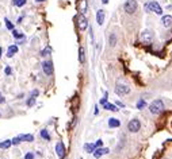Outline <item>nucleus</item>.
<instances>
[{"label": "nucleus", "instance_id": "nucleus-33", "mask_svg": "<svg viewBox=\"0 0 172 159\" xmlns=\"http://www.w3.org/2000/svg\"><path fill=\"white\" fill-rule=\"evenodd\" d=\"M38 95H40V92H38V90H33V93H31V97H37Z\"/></svg>", "mask_w": 172, "mask_h": 159}, {"label": "nucleus", "instance_id": "nucleus-32", "mask_svg": "<svg viewBox=\"0 0 172 159\" xmlns=\"http://www.w3.org/2000/svg\"><path fill=\"white\" fill-rule=\"evenodd\" d=\"M102 146H103V142H102V140H98V142L95 143V147L98 148V147H102Z\"/></svg>", "mask_w": 172, "mask_h": 159}, {"label": "nucleus", "instance_id": "nucleus-4", "mask_svg": "<svg viewBox=\"0 0 172 159\" xmlns=\"http://www.w3.org/2000/svg\"><path fill=\"white\" fill-rule=\"evenodd\" d=\"M127 129H129L130 132H138L140 129H141V121H140L138 119L130 120L129 124H127Z\"/></svg>", "mask_w": 172, "mask_h": 159}, {"label": "nucleus", "instance_id": "nucleus-3", "mask_svg": "<svg viewBox=\"0 0 172 159\" xmlns=\"http://www.w3.org/2000/svg\"><path fill=\"white\" fill-rule=\"evenodd\" d=\"M145 8H147V11H152V12H156L157 15H161L163 14V10H161V7H160V4L157 3V1H150V3H147L145 4Z\"/></svg>", "mask_w": 172, "mask_h": 159}, {"label": "nucleus", "instance_id": "nucleus-19", "mask_svg": "<svg viewBox=\"0 0 172 159\" xmlns=\"http://www.w3.org/2000/svg\"><path fill=\"white\" fill-rule=\"evenodd\" d=\"M40 135H41V138H43L45 140H50V135H49L48 129H41Z\"/></svg>", "mask_w": 172, "mask_h": 159}, {"label": "nucleus", "instance_id": "nucleus-10", "mask_svg": "<svg viewBox=\"0 0 172 159\" xmlns=\"http://www.w3.org/2000/svg\"><path fill=\"white\" fill-rule=\"evenodd\" d=\"M93 156L95 158H100L102 155H105V154H108V148H103V147H98L95 148V151H93Z\"/></svg>", "mask_w": 172, "mask_h": 159}, {"label": "nucleus", "instance_id": "nucleus-36", "mask_svg": "<svg viewBox=\"0 0 172 159\" xmlns=\"http://www.w3.org/2000/svg\"><path fill=\"white\" fill-rule=\"evenodd\" d=\"M38 3H42V1H45V0H37Z\"/></svg>", "mask_w": 172, "mask_h": 159}, {"label": "nucleus", "instance_id": "nucleus-30", "mask_svg": "<svg viewBox=\"0 0 172 159\" xmlns=\"http://www.w3.org/2000/svg\"><path fill=\"white\" fill-rule=\"evenodd\" d=\"M4 72H6V74H7V75H10V74H11V73H12V69H11V67H10V66H7L6 69H4Z\"/></svg>", "mask_w": 172, "mask_h": 159}, {"label": "nucleus", "instance_id": "nucleus-8", "mask_svg": "<svg viewBox=\"0 0 172 159\" xmlns=\"http://www.w3.org/2000/svg\"><path fill=\"white\" fill-rule=\"evenodd\" d=\"M152 38H153V35H152V33H150L149 30H145V31H142V34H141V41L142 42H152Z\"/></svg>", "mask_w": 172, "mask_h": 159}, {"label": "nucleus", "instance_id": "nucleus-15", "mask_svg": "<svg viewBox=\"0 0 172 159\" xmlns=\"http://www.w3.org/2000/svg\"><path fill=\"white\" fill-rule=\"evenodd\" d=\"M19 139H20V142H33L34 136L31 134H26V135H20Z\"/></svg>", "mask_w": 172, "mask_h": 159}, {"label": "nucleus", "instance_id": "nucleus-16", "mask_svg": "<svg viewBox=\"0 0 172 159\" xmlns=\"http://www.w3.org/2000/svg\"><path fill=\"white\" fill-rule=\"evenodd\" d=\"M79 61H80V64H84V62H85V51H84V47H80V49H79Z\"/></svg>", "mask_w": 172, "mask_h": 159}, {"label": "nucleus", "instance_id": "nucleus-21", "mask_svg": "<svg viewBox=\"0 0 172 159\" xmlns=\"http://www.w3.org/2000/svg\"><path fill=\"white\" fill-rule=\"evenodd\" d=\"M108 42H110V46H111V47H114V46L117 45V35H115V34H111V35H110V39H108Z\"/></svg>", "mask_w": 172, "mask_h": 159}, {"label": "nucleus", "instance_id": "nucleus-20", "mask_svg": "<svg viewBox=\"0 0 172 159\" xmlns=\"http://www.w3.org/2000/svg\"><path fill=\"white\" fill-rule=\"evenodd\" d=\"M12 146L11 140H4V142H0V148H10Z\"/></svg>", "mask_w": 172, "mask_h": 159}, {"label": "nucleus", "instance_id": "nucleus-25", "mask_svg": "<svg viewBox=\"0 0 172 159\" xmlns=\"http://www.w3.org/2000/svg\"><path fill=\"white\" fill-rule=\"evenodd\" d=\"M26 104H27V106H33L34 104H35V97H30V98H27Z\"/></svg>", "mask_w": 172, "mask_h": 159}, {"label": "nucleus", "instance_id": "nucleus-23", "mask_svg": "<svg viewBox=\"0 0 172 159\" xmlns=\"http://www.w3.org/2000/svg\"><path fill=\"white\" fill-rule=\"evenodd\" d=\"M26 3H27V0H14V4L16 7H23Z\"/></svg>", "mask_w": 172, "mask_h": 159}, {"label": "nucleus", "instance_id": "nucleus-6", "mask_svg": "<svg viewBox=\"0 0 172 159\" xmlns=\"http://www.w3.org/2000/svg\"><path fill=\"white\" fill-rule=\"evenodd\" d=\"M42 69H43V73L46 75H52L53 74V64L50 61H45L42 64Z\"/></svg>", "mask_w": 172, "mask_h": 159}, {"label": "nucleus", "instance_id": "nucleus-18", "mask_svg": "<svg viewBox=\"0 0 172 159\" xmlns=\"http://www.w3.org/2000/svg\"><path fill=\"white\" fill-rule=\"evenodd\" d=\"M95 144H91V143H87V144H84V150L87 151L88 154H91V152H93L95 151Z\"/></svg>", "mask_w": 172, "mask_h": 159}, {"label": "nucleus", "instance_id": "nucleus-13", "mask_svg": "<svg viewBox=\"0 0 172 159\" xmlns=\"http://www.w3.org/2000/svg\"><path fill=\"white\" fill-rule=\"evenodd\" d=\"M119 126H121V121H119L118 119H115V117L108 119V127H111V128H118Z\"/></svg>", "mask_w": 172, "mask_h": 159}, {"label": "nucleus", "instance_id": "nucleus-24", "mask_svg": "<svg viewBox=\"0 0 172 159\" xmlns=\"http://www.w3.org/2000/svg\"><path fill=\"white\" fill-rule=\"evenodd\" d=\"M50 51H52V49L48 46V47H46V49H43V50H42V53H41V55H42V57H46V55H49V54H50Z\"/></svg>", "mask_w": 172, "mask_h": 159}, {"label": "nucleus", "instance_id": "nucleus-17", "mask_svg": "<svg viewBox=\"0 0 172 159\" xmlns=\"http://www.w3.org/2000/svg\"><path fill=\"white\" fill-rule=\"evenodd\" d=\"M103 106H105L106 111H113V112H117V111H118V108H117V106L114 105V104H110V103L103 104Z\"/></svg>", "mask_w": 172, "mask_h": 159}, {"label": "nucleus", "instance_id": "nucleus-9", "mask_svg": "<svg viewBox=\"0 0 172 159\" xmlns=\"http://www.w3.org/2000/svg\"><path fill=\"white\" fill-rule=\"evenodd\" d=\"M105 18H106V14L103 10H99V11L96 12V22H98L99 26H102L105 23Z\"/></svg>", "mask_w": 172, "mask_h": 159}, {"label": "nucleus", "instance_id": "nucleus-38", "mask_svg": "<svg viewBox=\"0 0 172 159\" xmlns=\"http://www.w3.org/2000/svg\"><path fill=\"white\" fill-rule=\"evenodd\" d=\"M0 117H1V113H0Z\"/></svg>", "mask_w": 172, "mask_h": 159}, {"label": "nucleus", "instance_id": "nucleus-27", "mask_svg": "<svg viewBox=\"0 0 172 159\" xmlns=\"http://www.w3.org/2000/svg\"><path fill=\"white\" fill-rule=\"evenodd\" d=\"M12 35H14L15 36V38H23V36H25V35H23V34H20L19 33V31H12Z\"/></svg>", "mask_w": 172, "mask_h": 159}, {"label": "nucleus", "instance_id": "nucleus-31", "mask_svg": "<svg viewBox=\"0 0 172 159\" xmlns=\"http://www.w3.org/2000/svg\"><path fill=\"white\" fill-rule=\"evenodd\" d=\"M106 103H107V93H106L105 97H103V98L100 100V104H102V105H103V104H106Z\"/></svg>", "mask_w": 172, "mask_h": 159}, {"label": "nucleus", "instance_id": "nucleus-7", "mask_svg": "<svg viewBox=\"0 0 172 159\" xmlns=\"http://www.w3.org/2000/svg\"><path fill=\"white\" fill-rule=\"evenodd\" d=\"M56 152H57V155H58V158H64L65 156V147H64V144H62V142H58L56 144Z\"/></svg>", "mask_w": 172, "mask_h": 159}, {"label": "nucleus", "instance_id": "nucleus-37", "mask_svg": "<svg viewBox=\"0 0 172 159\" xmlns=\"http://www.w3.org/2000/svg\"><path fill=\"white\" fill-rule=\"evenodd\" d=\"M1 51H3V50H1V47H0V57H1Z\"/></svg>", "mask_w": 172, "mask_h": 159}, {"label": "nucleus", "instance_id": "nucleus-35", "mask_svg": "<svg viewBox=\"0 0 172 159\" xmlns=\"http://www.w3.org/2000/svg\"><path fill=\"white\" fill-rule=\"evenodd\" d=\"M102 3H103V4H107V3H108V0H102Z\"/></svg>", "mask_w": 172, "mask_h": 159}, {"label": "nucleus", "instance_id": "nucleus-26", "mask_svg": "<svg viewBox=\"0 0 172 159\" xmlns=\"http://www.w3.org/2000/svg\"><path fill=\"white\" fill-rule=\"evenodd\" d=\"M6 27L8 28V30H14V24H12L8 19H6Z\"/></svg>", "mask_w": 172, "mask_h": 159}, {"label": "nucleus", "instance_id": "nucleus-22", "mask_svg": "<svg viewBox=\"0 0 172 159\" xmlns=\"http://www.w3.org/2000/svg\"><path fill=\"white\" fill-rule=\"evenodd\" d=\"M145 106H147V101H145L144 98H141V100L137 103V108H138V109H144Z\"/></svg>", "mask_w": 172, "mask_h": 159}, {"label": "nucleus", "instance_id": "nucleus-29", "mask_svg": "<svg viewBox=\"0 0 172 159\" xmlns=\"http://www.w3.org/2000/svg\"><path fill=\"white\" fill-rule=\"evenodd\" d=\"M25 159H34V154L33 152H27L25 155Z\"/></svg>", "mask_w": 172, "mask_h": 159}, {"label": "nucleus", "instance_id": "nucleus-28", "mask_svg": "<svg viewBox=\"0 0 172 159\" xmlns=\"http://www.w3.org/2000/svg\"><path fill=\"white\" fill-rule=\"evenodd\" d=\"M11 143H12V144H14V146H16V144H19V143H20V139H19V136H16V138H14V139H12V140H11Z\"/></svg>", "mask_w": 172, "mask_h": 159}, {"label": "nucleus", "instance_id": "nucleus-1", "mask_svg": "<svg viewBox=\"0 0 172 159\" xmlns=\"http://www.w3.org/2000/svg\"><path fill=\"white\" fill-rule=\"evenodd\" d=\"M149 111L153 115H159L164 111V103L161 100H155L152 104L149 105Z\"/></svg>", "mask_w": 172, "mask_h": 159}, {"label": "nucleus", "instance_id": "nucleus-14", "mask_svg": "<svg viewBox=\"0 0 172 159\" xmlns=\"http://www.w3.org/2000/svg\"><path fill=\"white\" fill-rule=\"evenodd\" d=\"M18 53V46L16 45H11L8 47V50H7V57L8 58H11V57H14V54Z\"/></svg>", "mask_w": 172, "mask_h": 159}, {"label": "nucleus", "instance_id": "nucleus-34", "mask_svg": "<svg viewBox=\"0 0 172 159\" xmlns=\"http://www.w3.org/2000/svg\"><path fill=\"white\" fill-rule=\"evenodd\" d=\"M117 105H118V106H122V108H123V106H125V105H123V104H122V103H121V101H118V103H117Z\"/></svg>", "mask_w": 172, "mask_h": 159}, {"label": "nucleus", "instance_id": "nucleus-2", "mask_svg": "<svg viewBox=\"0 0 172 159\" xmlns=\"http://www.w3.org/2000/svg\"><path fill=\"white\" fill-rule=\"evenodd\" d=\"M137 8H138V3H137V0H127L126 3H125L123 6V10L126 14L129 15H133L135 11H137Z\"/></svg>", "mask_w": 172, "mask_h": 159}, {"label": "nucleus", "instance_id": "nucleus-11", "mask_svg": "<svg viewBox=\"0 0 172 159\" xmlns=\"http://www.w3.org/2000/svg\"><path fill=\"white\" fill-rule=\"evenodd\" d=\"M87 27H88V20L85 19L84 15H80L79 16V28L82 31H84Z\"/></svg>", "mask_w": 172, "mask_h": 159}, {"label": "nucleus", "instance_id": "nucleus-5", "mask_svg": "<svg viewBox=\"0 0 172 159\" xmlns=\"http://www.w3.org/2000/svg\"><path fill=\"white\" fill-rule=\"evenodd\" d=\"M130 92V88L127 85H123V84H118L115 87V93L118 96H125Z\"/></svg>", "mask_w": 172, "mask_h": 159}, {"label": "nucleus", "instance_id": "nucleus-12", "mask_svg": "<svg viewBox=\"0 0 172 159\" xmlns=\"http://www.w3.org/2000/svg\"><path fill=\"white\" fill-rule=\"evenodd\" d=\"M161 23H163L164 27H169L172 26V16L171 15H165V16L161 18Z\"/></svg>", "mask_w": 172, "mask_h": 159}]
</instances>
